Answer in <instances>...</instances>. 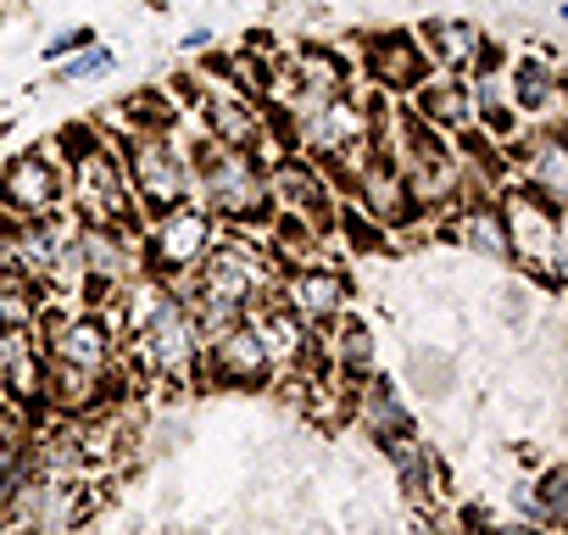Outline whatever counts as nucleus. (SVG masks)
Returning a JSON list of instances; mask_svg holds the SVG:
<instances>
[{
    "label": "nucleus",
    "mask_w": 568,
    "mask_h": 535,
    "mask_svg": "<svg viewBox=\"0 0 568 535\" xmlns=\"http://www.w3.org/2000/svg\"><path fill=\"white\" fill-rule=\"evenodd\" d=\"M101 313L118 330L134 396L156 391V396L173 402V396H195L201 391V341L206 335H201L195 307H190V296L179 285H162V280L140 274L118 296H106Z\"/></svg>",
    "instance_id": "1"
},
{
    "label": "nucleus",
    "mask_w": 568,
    "mask_h": 535,
    "mask_svg": "<svg viewBox=\"0 0 568 535\" xmlns=\"http://www.w3.org/2000/svg\"><path fill=\"white\" fill-rule=\"evenodd\" d=\"M273 280H278V268H273L267 245L256 234H245V229H223L179 291L190 296L201 335H212L217 324L267 307L273 302Z\"/></svg>",
    "instance_id": "2"
},
{
    "label": "nucleus",
    "mask_w": 568,
    "mask_h": 535,
    "mask_svg": "<svg viewBox=\"0 0 568 535\" xmlns=\"http://www.w3.org/2000/svg\"><path fill=\"white\" fill-rule=\"evenodd\" d=\"M57 151L68 162V212L79 223H95V229H123V234H140L145 212L129 190V173H123V157H118V140L95 134V123H68L57 134Z\"/></svg>",
    "instance_id": "3"
},
{
    "label": "nucleus",
    "mask_w": 568,
    "mask_h": 535,
    "mask_svg": "<svg viewBox=\"0 0 568 535\" xmlns=\"http://www.w3.org/2000/svg\"><path fill=\"white\" fill-rule=\"evenodd\" d=\"M190 201L201 212H212L223 229L256 234L273 218L267 157L262 151H240V145H217V140L190 129Z\"/></svg>",
    "instance_id": "4"
},
{
    "label": "nucleus",
    "mask_w": 568,
    "mask_h": 535,
    "mask_svg": "<svg viewBox=\"0 0 568 535\" xmlns=\"http://www.w3.org/2000/svg\"><path fill=\"white\" fill-rule=\"evenodd\" d=\"M496 212H501V229H507V268L529 285H540L546 296H562V280H568V240H562V206H551L546 195L501 179L496 184Z\"/></svg>",
    "instance_id": "5"
},
{
    "label": "nucleus",
    "mask_w": 568,
    "mask_h": 535,
    "mask_svg": "<svg viewBox=\"0 0 568 535\" xmlns=\"http://www.w3.org/2000/svg\"><path fill=\"white\" fill-rule=\"evenodd\" d=\"M118 157L140 212H168L190 201V118L173 129H129L118 134Z\"/></svg>",
    "instance_id": "6"
},
{
    "label": "nucleus",
    "mask_w": 568,
    "mask_h": 535,
    "mask_svg": "<svg viewBox=\"0 0 568 535\" xmlns=\"http://www.w3.org/2000/svg\"><path fill=\"white\" fill-rule=\"evenodd\" d=\"M223 234V223L212 212H201L195 201H179L168 212H151L140 223V274L162 280V285H184L195 274V262L212 251V240Z\"/></svg>",
    "instance_id": "7"
},
{
    "label": "nucleus",
    "mask_w": 568,
    "mask_h": 535,
    "mask_svg": "<svg viewBox=\"0 0 568 535\" xmlns=\"http://www.w3.org/2000/svg\"><path fill=\"white\" fill-rule=\"evenodd\" d=\"M278 363L256 330V319H229L201 341V391H267Z\"/></svg>",
    "instance_id": "8"
},
{
    "label": "nucleus",
    "mask_w": 568,
    "mask_h": 535,
    "mask_svg": "<svg viewBox=\"0 0 568 535\" xmlns=\"http://www.w3.org/2000/svg\"><path fill=\"white\" fill-rule=\"evenodd\" d=\"M352 296H357L352 268L335 262V256H318V262H302V268H278V280H273V302L302 330H318V335L352 307Z\"/></svg>",
    "instance_id": "9"
},
{
    "label": "nucleus",
    "mask_w": 568,
    "mask_h": 535,
    "mask_svg": "<svg viewBox=\"0 0 568 535\" xmlns=\"http://www.w3.org/2000/svg\"><path fill=\"white\" fill-rule=\"evenodd\" d=\"M0 212L7 218H51L68 212V162L57 151V140L18 151L0 168Z\"/></svg>",
    "instance_id": "10"
},
{
    "label": "nucleus",
    "mask_w": 568,
    "mask_h": 535,
    "mask_svg": "<svg viewBox=\"0 0 568 535\" xmlns=\"http://www.w3.org/2000/svg\"><path fill=\"white\" fill-rule=\"evenodd\" d=\"M346 424H357V430H363V441H368L374 452H385V446H396V441H418V435H424L418 407L407 402L402 380H390L385 369H379V374H368L363 385H352Z\"/></svg>",
    "instance_id": "11"
},
{
    "label": "nucleus",
    "mask_w": 568,
    "mask_h": 535,
    "mask_svg": "<svg viewBox=\"0 0 568 535\" xmlns=\"http://www.w3.org/2000/svg\"><path fill=\"white\" fill-rule=\"evenodd\" d=\"M352 62H357V79H363L374 95H385V101H407V90H413L424 73H435L429 57L418 51L413 29H379V34H363V46H357Z\"/></svg>",
    "instance_id": "12"
},
{
    "label": "nucleus",
    "mask_w": 568,
    "mask_h": 535,
    "mask_svg": "<svg viewBox=\"0 0 568 535\" xmlns=\"http://www.w3.org/2000/svg\"><path fill=\"white\" fill-rule=\"evenodd\" d=\"M501 168L513 184L546 195L551 206H568V140H562V129H524L513 145H501Z\"/></svg>",
    "instance_id": "13"
},
{
    "label": "nucleus",
    "mask_w": 568,
    "mask_h": 535,
    "mask_svg": "<svg viewBox=\"0 0 568 535\" xmlns=\"http://www.w3.org/2000/svg\"><path fill=\"white\" fill-rule=\"evenodd\" d=\"M0 402L45 418V352L29 324H0Z\"/></svg>",
    "instance_id": "14"
},
{
    "label": "nucleus",
    "mask_w": 568,
    "mask_h": 535,
    "mask_svg": "<svg viewBox=\"0 0 568 535\" xmlns=\"http://www.w3.org/2000/svg\"><path fill=\"white\" fill-rule=\"evenodd\" d=\"M267 190H273V212H296V218H335L341 190L329 184V173L302 157V151H273L267 157Z\"/></svg>",
    "instance_id": "15"
},
{
    "label": "nucleus",
    "mask_w": 568,
    "mask_h": 535,
    "mask_svg": "<svg viewBox=\"0 0 568 535\" xmlns=\"http://www.w3.org/2000/svg\"><path fill=\"white\" fill-rule=\"evenodd\" d=\"M507 95L524 129H562V73L546 51L507 57Z\"/></svg>",
    "instance_id": "16"
},
{
    "label": "nucleus",
    "mask_w": 568,
    "mask_h": 535,
    "mask_svg": "<svg viewBox=\"0 0 568 535\" xmlns=\"http://www.w3.org/2000/svg\"><path fill=\"white\" fill-rule=\"evenodd\" d=\"M324 363H329V380L335 385H363L368 374H379V330L368 324V313L346 307L329 330H324Z\"/></svg>",
    "instance_id": "17"
},
{
    "label": "nucleus",
    "mask_w": 568,
    "mask_h": 535,
    "mask_svg": "<svg viewBox=\"0 0 568 535\" xmlns=\"http://www.w3.org/2000/svg\"><path fill=\"white\" fill-rule=\"evenodd\" d=\"M379 457L390 463V474H396L407 507H446V502H452V491H457V485H452V468H446V457H440L435 446H424V435H418V441H396V446H385Z\"/></svg>",
    "instance_id": "18"
},
{
    "label": "nucleus",
    "mask_w": 568,
    "mask_h": 535,
    "mask_svg": "<svg viewBox=\"0 0 568 535\" xmlns=\"http://www.w3.org/2000/svg\"><path fill=\"white\" fill-rule=\"evenodd\" d=\"M424 129H435V134H446V140H457L463 129H468V90H463V73H424L413 90H407V101H402Z\"/></svg>",
    "instance_id": "19"
},
{
    "label": "nucleus",
    "mask_w": 568,
    "mask_h": 535,
    "mask_svg": "<svg viewBox=\"0 0 568 535\" xmlns=\"http://www.w3.org/2000/svg\"><path fill=\"white\" fill-rule=\"evenodd\" d=\"M413 40H418V51L429 57L435 73H463L485 51V29L468 23V18H424L413 29Z\"/></svg>",
    "instance_id": "20"
},
{
    "label": "nucleus",
    "mask_w": 568,
    "mask_h": 535,
    "mask_svg": "<svg viewBox=\"0 0 568 535\" xmlns=\"http://www.w3.org/2000/svg\"><path fill=\"white\" fill-rule=\"evenodd\" d=\"M407 391L418 402H446L457 391V357L440 346H413L407 352Z\"/></svg>",
    "instance_id": "21"
},
{
    "label": "nucleus",
    "mask_w": 568,
    "mask_h": 535,
    "mask_svg": "<svg viewBox=\"0 0 568 535\" xmlns=\"http://www.w3.org/2000/svg\"><path fill=\"white\" fill-rule=\"evenodd\" d=\"M529 491H535L540 524H546V529H568V468H562L557 457H546V463L529 474Z\"/></svg>",
    "instance_id": "22"
},
{
    "label": "nucleus",
    "mask_w": 568,
    "mask_h": 535,
    "mask_svg": "<svg viewBox=\"0 0 568 535\" xmlns=\"http://www.w3.org/2000/svg\"><path fill=\"white\" fill-rule=\"evenodd\" d=\"M118 68V51L112 46H84L79 57H68V62H57V84H95V79H106Z\"/></svg>",
    "instance_id": "23"
},
{
    "label": "nucleus",
    "mask_w": 568,
    "mask_h": 535,
    "mask_svg": "<svg viewBox=\"0 0 568 535\" xmlns=\"http://www.w3.org/2000/svg\"><path fill=\"white\" fill-rule=\"evenodd\" d=\"M40 291L34 285H0V324H29L34 330V319H40Z\"/></svg>",
    "instance_id": "24"
},
{
    "label": "nucleus",
    "mask_w": 568,
    "mask_h": 535,
    "mask_svg": "<svg viewBox=\"0 0 568 535\" xmlns=\"http://www.w3.org/2000/svg\"><path fill=\"white\" fill-rule=\"evenodd\" d=\"M101 40V29L95 23H79V29H62V34H51L45 46H40V62L45 68H57V62H68V57H79L84 46H95Z\"/></svg>",
    "instance_id": "25"
},
{
    "label": "nucleus",
    "mask_w": 568,
    "mask_h": 535,
    "mask_svg": "<svg viewBox=\"0 0 568 535\" xmlns=\"http://www.w3.org/2000/svg\"><path fill=\"white\" fill-rule=\"evenodd\" d=\"M485 535H562V529H546V524H529V518H490Z\"/></svg>",
    "instance_id": "26"
},
{
    "label": "nucleus",
    "mask_w": 568,
    "mask_h": 535,
    "mask_svg": "<svg viewBox=\"0 0 568 535\" xmlns=\"http://www.w3.org/2000/svg\"><path fill=\"white\" fill-rule=\"evenodd\" d=\"M184 51H190V57H206V51H212V29H190V34H184Z\"/></svg>",
    "instance_id": "27"
}]
</instances>
